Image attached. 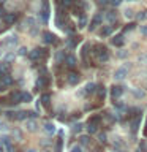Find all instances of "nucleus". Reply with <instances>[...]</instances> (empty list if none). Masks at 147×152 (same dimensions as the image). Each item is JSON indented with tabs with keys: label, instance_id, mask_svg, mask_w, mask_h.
Returning <instances> with one entry per match:
<instances>
[{
	"label": "nucleus",
	"instance_id": "f257e3e1",
	"mask_svg": "<svg viewBox=\"0 0 147 152\" xmlns=\"http://www.w3.org/2000/svg\"><path fill=\"white\" fill-rule=\"evenodd\" d=\"M92 49H93V51H90V52H92V54L97 57V60H98V62L104 64V62H108V60H109V51L106 49V46H104V45L98 43V45H95Z\"/></svg>",
	"mask_w": 147,
	"mask_h": 152
},
{
	"label": "nucleus",
	"instance_id": "f03ea898",
	"mask_svg": "<svg viewBox=\"0 0 147 152\" xmlns=\"http://www.w3.org/2000/svg\"><path fill=\"white\" fill-rule=\"evenodd\" d=\"M47 56H49V51L44 49V48H35L33 51L28 52V57L33 62H41V60L47 59Z\"/></svg>",
	"mask_w": 147,
	"mask_h": 152
},
{
	"label": "nucleus",
	"instance_id": "7ed1b4c3",
	"mask_svg": "<svg viewBox=\"0 0 147 152\" xmlns=\"http://www.w3.org/2000/svg\"><path fill=\"white\" fill-rule=\"evenodd\" d=\"M100 122H101V116H100V114H93V116L87 121V132L89 133H97V128L100 125Z\"/></svg>",
	"mask_w": 147,
	"mask_h": 152
},
{
	"label": "nucleus",
	"instance_id": "20e7f679",
	"mask_svg": "<svg viewBox=\"0 0 147 152\" xmlns=\"http://www.w3.org/2000/svg\"><path fill=\"white\" fill-rule=\"evenodd\" d=\"M51 86V78L49 75H40L38 76V81H36V89H47Z\"/></svg>",
	"mask_w": 147,
	"mask_h": 152
},
{
	"label": "nucleus",
	"instance_id": "39448f33",
	"mask_svg": "<svg viewBox=\"0 0 147 152\" xmlns=\"http://www.w3.org/2000/svg\"><path fill=\"white\" fill-rule=\"evenodd\" d=\"M7 102H8L9 104H17V103H21V102H22V100H21V92H17V90L9 92L8 97H7Z\"/></svg>",
	"mask_w": 147,
	"mask_h": 152
},
{
	"label": "nucleus",
	"instance_id": "423d86ee",
	"mask_svg": "<svg viewBox=\"0 0 147 152\" xmlns=\"http://www.w3.org/2000/svg\"><path fill=\"white\" fill-rule=\"evenodd\" d=\"M13 84V78L9 75H5L0 78V92H5V90L8 89V86Z\"/></svg>",
	"mask_w": 147,
	"mask_h": 152
},
{
	"label": "nucleus",
	"instance_id": "0eeeda50",
	"mask_svg": "<svg viewBox=\"0 0 147 152\" xmlns=\"http://www.w3.org/2000/svg\"><path fill=\"white\" fill-rule=\"evenodd\" d=\"M41 37H43L41 40H43V43H44V45H54V43L57 41L55 35H54V33H51V32H44Z\"/></svg>",
	"mask_w": 147,
	"mask_h": 152
},
{
	"label": "nucleus",
	"instance_id": "6e6552de",
	"mask_svg": "<svg viewBox=\"0 0 147 152\" xmlns=\"http://www.w3.org/2000/svg\"><path fill=\"white\" fill-rule=\"evenodd\" d=\"M66 81H68V84L76 86L81 81V76H79V73H76V71H70L68 76H66Z\"/></svg>",
	"mask_w": 147,
	"mask_h": 152
},
{
	"label": "nucleus",
	"instance_id": "1a4fd4ad",
	"mask_svg": "<svg viewBox=\"0 0 147 152\" xmlns=\"http://www.w3.org/2000/svg\"><path fill=\"white\" fill-rule=\"evenodd\" d=\"M101 22H103V14L101 13H97L93 16V19H92V24H90V30H95V28H97L98 26H101Z\"/></svg>",
	"mask_w": 147,
	"mask_h": 152
},
{
	"label": "nucleus",
	"instance_id": "9d476101",
	"mask_svg": "<svg viewBox=\"0 0 147 152\" xmlns=\"http://www.w3.org/2000/svg\"><path fill=\"white\" fill-rule=\"evenodd\" d=\"M40 18H41V22L43 24H46L47 19H49V7H47L46 2L43 3V8H41V11H40Z\"/></svg>",
	"mask_w": 147,
	"mask_h": 152
},
{
	"label": "nucleus",
	"instance_id": "9b49d317",
	"mask_svg": "<svg viewBox=\"0 0 147 152\" xmlns=\"http://www.w3.org/2000/svg\"><path fill=\"white\" fill-rule=\"evenodd\" d=\"M122 94H123V87H122V86H112V87H111V97L114 100H117L119 97H122Z\"/></svg>",
	"mask_w": 147,
	"mask_h": 152
},
{
	"label": "nucleus",
	"instance_id": "f8f14e48",
	"mask_svg": "<svg viewBox=\"0 0 147 152\" xmlns=\"http://www.w3.org/2000/svg\"><path fill=\"white\" fill-rule=\"evenodd\" d=\"M63 64L68 66V68H74V66H76V57H74L73 54H66Z\"/></svg>",
	"mask_w": 147,
	"mask_h": 152
},
{
	"label": "nucleus",
	"instance_id": "ddd939ff",
	"mask_svg": "<svg viewBox=\"0 0 147 152\" xmlns=\"http://www.w3.org/2000/svg\"><path fill=\"white\" fill-rule=\"evenodd\" d=\"M3 21H5V24H8V26H13V24L17 21V14L16 13H9L3 18Z\"/></svg>",
	"mask_w": 147,
	"mask_h": 152
},
{
	"label": "nucleus",
	"instance_id": "4468645a",
	"mask_svg": "<svg viewBox=\"0 0 147 152\" xmlns=\"http://www.w3.org/2000/svg\"><path fill=\"white\" fill-rule=\"evenodd\" d=\"M127 71H128V66L125 65L123 68H119V70L116 71V75H114V78H116V79H123V78L127 76Z\"/></svg>",
	"mask_w": 147,
	"mask_h": 152
},
{
	"label": "nucleus",
	"instance_id": "2eb2a0df",
	"mask_svg": "<svg viewBox=\"0 0 147 152\" xmlns=\"http://www.w3.org/2000/svg\"><path fill=\"white\" fill-rule=\"evenodd\" d=\"M123 43H125V38H123L122 33H120V35H116V37L112 38V45H114V46H117V48L123 46Z\"/></svg>",
	"mask_w": 147,
	"mask_h": 152
},
{
	"label": "nucleus",
	"instance_id": "dca6fc26",
	"mask_svg": "<svg viewBox=\"0 0 147 152\" xmlns=\"http://www.w3.org/2000/svg\"><path fill=\"white\" fill-rule=\"evenodd\" d=\"M57 3H59L60 8L66 10V8H71V7H73V5H74V0H57Z\"/></svg>",
	"mask_w": 147,
	"mask_h": 152
},
{
	"label": "nucleus",
	"instance_id": "f3484780",
	"mask_svg": "<svg viewBox=\"0 0 147 152\" xmlns=\"http://www.w3.org/2000/svg\"><path fill=\"white\" fill-rule=\"evenodd\" d=\"M112 30H114V26H104L101 30H100V35L101 37H109V35H112Z\"/></svg>",
	"mask_w": 147,
	"mask_h": 152
},
{
	"label": "nucleus",
	"instance_id": "a211bd4d",
	"mask_svg": "<svg viewBox=\"0 0 147 152\" xmlns=\"http://www.w3.org/2000/svg\"><path fill=\"white\" fill-rule=\"evenodd\" d=\"M106 19H108L109 24H114V22L117 21V11H114V10L108 11V13H106Z\"/></svg>",
	"mask_w": 147,
	"mask_h": 152
},
{
	"label": "nucleus",
	"instance_id": "6ab92c4d",
	"mask_svg": "<svg viewBox=\"0 0 147 152\" xmlns=\"http://www.w3.org/2000/svg\"><path fill=\"white\" fill-rule=\"evenodd\" d=\"M41 103H43V106H44L46 109H49L51 108V94H44L41 97Z\"/></svg>",
	"mask_w": 147,
	"mask_h": 152
},
{
	"label": "nucleus",
	"instance_id": "aec40b11",
	"mask_svg": "<svg viewBox=\"0 0 147 152\" xmlns=\"http://www.w3.org/2000/svg\"><path fill=\"white\" fill-rule=\"evenodd\" d=\"M95 90H97V86H95L93 83H89L87 86H85V90H84V95H90L93 94Z\"/></svg>",
	"mask_w": 147,
	"mask_h": 152
},
{
	"label": "nucleus",
	"instance_id": "412c9836",
	"mask_svg": "<svg viewBox=\"0 0 147 152\" xmlns=\"http://www.w3.org/2000/svg\"><path fill=\"white\" fill-rule=\"evenodd\" d=\"M139 122H141V114H136V119L131 122V132H133V133H136L138 125H139Z\"/></svg>",
	"mask_w": 147,
	"mask_h": 152
},
{
	"label": "nucleus",
	"instance_id": "4be33fe9",
	"mask_svg": "<svg viewBox=\"0 0 147 152\" xmlns=\"http://www.w3.org/2000/svg\"><path fill=\"white\" fill-rule=\"evenodd\" d=\"M3 45H7V46H14V45H17L16 37H8L7 40H3Z\"/></svg>",
	"mask_w": 147,
	"mask_h": 152
},
{
	"label": "nucleus",
	"instance_id": "5701e85b",
	"mask_svg": "<svg viewBox=\"0 0 147 152\" xmlns=\"http://www.w3.org/2000/svg\"><path fill=\"white\" fill-rule=\"evenodd\" d=\"M65 57H66L65 52H63V51H59V52H57V56H55L57 64H63V62H65Z\"/></svg>",
	"mask_w": 147,
	"mask_h": 152
},
{
	"label": "nucleus",
	"instance_id": "b1692460",
	"mask_svg": "<svg viewBox=\"0 0 147 152\" xmlns=\"http://www.w3.org/2000/svg\"><path fill=\"white\" fill-rule=\"evenodd\" d=\"M95 92L98 94V98H100V100H104V94H106V90H104V87H103V86H98Z\"/></svg>",
	"mask_w": 147,
	"mask_h": 152
},
{
	"label": "nucleus",
	"instance_id": "393cba45",
	"mask_svg": "<svg viewBox=\"0 0 147 152\" xmlns=\"http://www.w3.org/2000/svg\"><path fill=\"white\" fill-rule=\"evenodd\" d=\"M21 100L24 103H28V102H32V95L28 92H21Z\"/></svg>",
	"mask_w": 147,
	"mask_h": 152
},
{
	"label": "nucleus",
	"instance_id": "a878e982",
	"mask_svg": "<svg viewBox=\"0 0 147 152\" xmlns=\"http://www.w3.org/2000/svg\"><path fill=\"white\" fill-rule=\"evenodd\" d=\"M85 26H87V16H85V13H84L82 16H79V27L84 28Z\"/></svg>",
	"mask_w": 147,
	"mask_h": 152
},
{
	"label": "nucleus",
	"instance_id": "bb28decb",
	"mask_svg": "<svg viewBox=\"0 0 147 152\" xmlns=\"http://www.w3.org/2000/svg\"><path fill=\"white\" fill-rule=\"evenodd\" d=\"M44 132H47L49 135H52V133L55 132V128H54V125H52L51 122H47V124H44Z\"/></svg>",
	"mask_w": 147,
	"mask_h": 152
},
{
	"label": "nucleus",
	"instance_id": "cd10ccee",
	"mask_svg": "<svg viewBox=\"0 0 147 152\" xmlns=\"http://www.w3.org/2000/svg\"><path fill=\"white\" fill-rule=\"evenodd\" d=\"M36 127H38V125H36V122H35V121H28V122H27V128H28L30 132H35V130H36Z\"/></svg>",
	"mask_w": 147,
	"mask_h": 152
},
{
	"label": "nucleus",
	"instance_id": "c85d7f7f",
	"mask_svg": "<svg viewBox=\"0 0 147 152\" xmlns=\"http://www.w3.org/2000/svg\"><path fill=\"white\" fill-rule=\"evenodd\" d=\"M78 40H79V37H73V40L70 38V40L66 41V43H68V46H70V48H74L76 45H78Z\"/></svg>",
	"mask_w": 147,
	"mask_h": 152
},
{
	"label": "nucleus",
	"instance_id": "c756f323",
	"mask_svg": "<svg viewBox=\"0 0 147 152\" xmlns=\"http://www.w3.org/2000/svg\"><path fill=\"white\" fill-rule=\"evenodd\" d=\"M81 144L82 146H89L90 144V136H81Z\"/></svg>",
	"mask_w": 147,
	"mask_h": 152
},
{
	"label": "nucleus",
	"instance_id": "7c9ffc66",
	"mask_svg": "<svg viewBox=\"0 0 147 152\" xmlns=\"http://www.w3.org/2000/svg\"><path fill=\"white\" fill-rule=\"evenodd\" d=\"M106 121H108L109 124H114V122H116V117H114L112 113H106Z\"/></svg>",
	"mask_w": 147,
	"mask_h": 152
},
{
	"label": "nucleus",
	"instance_id": "2f4dec72",
	"mask_svg": "<svg viewBox=\"0 0 147 152\" xmlns=\"http://www.w3.org/2000/svg\"><path fill=\"white\" fill-rule=\"evenodd\" d=\"M7 119H9V121H16V113L14 111H7Z\"/></svg>",
	"mask_w": 147,
	"mask_h": 152
},
{
	"label": "nucleus",
	"instance_id": "473e14b6",
	"mask_svg": "<svg viewBox=\"0 0 147 152\" xmlns=\"http://www.w3.org/2000/svg\"><path fill=\"white\" fill-rule=\"evenodd\" d=\"M62 147H63V141L59 140L55 142V152H62Z\"/></svg>",
	"mask_w": 147,
	"mask_h": 152
},
{
	"label": "nucleus",
	"instance_id": "72a5a7b5",
	"mask_svg": "<svg viewBox=\"0 0 147 152\" xmlns=\"http://www.w3.org/2000/svg\"><path fill=\"white\" fill-rule=\"evenodd\" d=\"M138 19H141V21H146V19H147V10H144V11H141L139 14H138Z\"/></svg>",
	"mask_w": 147,
	"mask_h": 152
},
{
	"label": "nucleus",
	"instance_id": "f704fd0d",
	"mask_svg": "<svg viewBox=\"0 0 147 152\" xmlns=\"http://www.w3.org/2000/svg\"><path fill=\"white\" fill-rule=\"evenodd\" d=\"M98 140H100V142H103V144H104V142H106V140H108V138H106V133H100V135H98Z\"/></svg>",
	"mask_w": 147,
	"mask_h": 152
},
{
	"label": "nucleus",
	"instance_id": "c9c22d12",
	"mask_svg": "<svg viewBox=\"0 0 147 152\" xmlns=\"http://www.w3.org/2000/svg\"><path fill=\"white\" fill-rule=\"evenodd\" d=\"M133 95H135V97H138V98H142L144 97V92H141V90H133Z\"/></svg>",
	"mask_w": 147,
	"mask_h": 152
},
{
	"label": "nucleus",
	"instance_id": "e433bc0d",
	"mask_svg": "<svg viewBox=\"0 0 147 152\" xmlns=\"http://www.w3.org/2000/svg\"><path fill=\"white\" fill-rule=\"evenodd\" d=\"M81 128H82V125H81V124H74V125H73V132H74V133H79Z\"/></svg>",
	"mask_w": 147,
	"mask_h": 152
},
{
	"label": "nucleus",
	"instance_id": "4c0bfd02",
	"mask_svg": "<svg viewBox=\"0 0 147 152\" xmlns=\"http://www.w3.org/2000/svg\"><path fill=\"white\" fill-rule=\"evenodd\" d=\"M135 27H136V24H128V26H125V28H123V32H130Z\"/></svg>",
	"mask_w": 147,
	"mask_h": 152
},
{
	"label": "nucleus",
	"instance_id": "58836bf2",
	"mask_svg": "<svg viewBox=\"0 0 147 152\" xmlns=\"http://www.w3.org/2000/svg\"><path fill=\"white\" fill-rule=\"evenodd\" d=\"M5 60H7V62H13L14 60V54H7V56H5Z\"/></svg>",
	"mask_w": 147,
	"mask_h": 152
},
{
	"label": "nucleus",
	"instance_id": "ea45409f",
	"mask_svg": "<svg viewBox=\"0 0 147 152\" xmlns=\"http://www.w3.org/2000/svg\"><path fill=\"white\" fill-rule=\"evenodd\" d=\"M141 152H147V144H146V141L141 142Z\"/></svg>",
	"mask_w": 147,
	"mask_h": 152
},
{
	"label": "nucleus",
	"instance_id": "a19ab883",
	"mask_svg": "<svg viewBox=\"0 0 147 152\" xmlns=\"http://www.w3.org/2000/svg\"><path fill=\"white\" fill-rule=\"evenodd\" d=\"M17 54H19V56H25V54H27V49H25V48H21V49L17 51Z\"/></svg>",
	"mask_w": 147,
	"mask_h": 152
},
{
	"label": "nucleus",
	"instance_id": "79ce46f5",
	"mask_svg": "<svg viewBox=\"0 0 147 152\" xmlns=\"http://www.w3.org/2000/svg\"><path fill=\"white\" fill-rule=\"evenodd\" d=\"M120 3H122V0H111V5H112V7H119Z\"/></svg>",
	"mask_w": 147,
	"mask_h": 152
},
{
	"label": "nucleus",
	"instance_id": "37998d69",
	"mask_svg": "<svg viewBox=\"0 0 147 152\" xmlns=\"http://www.w3.org/2000/svg\"><path fill=\"white\" fill-rule=\"evenodd\" d=\"M5 149H7V152H16V149H14V147H13V144L7 146V147H5Z\"/></svg>",
	"mask_w": 147,
	"mask_h": 152
},
{
	"label": "nucleus",
	"instance_id": "c03bdc74",
	"mask_svg": "<svg viewBox=\"0 0 147 152\" xmlns=\"http://www.w3.org/2000/svg\"><path fill=\"white\" fill-rule=\"evenodd\" d=\"M71 152H82V149L79 146H74V147H71Z\"/></svg>",
	"mask_w": 147,
	"mask_h": 152
},
{
	"label": "nucleus",
	"instance_id": "a18cd8bd",
	"mask_svg": "<svg viewBox=\"0 0 147 152\" xmlns=\"http://www.w3.org/2000/svg\"><path fill=\"white\" fill-rule=\"evenodd\" d=\"M98 3L100 5H108V3H111V0H98Z\"/></svg>",
	"mask_w": 147,
	"mask_h": 152
},
{
	"label": "nucleus",
	"instance_id": "49530a36",
	"mask_svg": "<svg viewBox=\"0 0 147 152\" xmlns=\"http://www.w3.org/2000/svg\"><path fill=\"white\" fill-rule=\"evenodd\" d=\"M125 16L131 18V16H133V11H131V10H127V11H125Z\"/></svg>",
	"mask_w": 147,
	"mask_h": 152
},
{
	"label": "nucleus",
	"instance_id": "de8ad7c7",
	"mask_svg": "<svg viewBox=\"0 0 147 152\" xmlns=\"http://www.w3.org/2000/svg\"><path fill=\"white\" fill-rule=\"evenodd\" d=\"M141 32H142V35H147V26H142Z\"/></svg>",
	"mask_w": 147,
	"mask_h": 152
},
{
	"label": "nucleus",
	"instance_id": "09e8293b",
	"mask_svg": "<svg viewBox=\"0 0 147 152\" xmlns=\"http://www.w3.org/2000/svg\"><path fill=\"white\" fill-rule=\"evenodd\" d=\"M117 56H119V57H127V56H128V52H125V51H123V52H119Z\"/></svg>",
	"mask_w": 147,
	"mask_h": 152
},
{
	"label": "nucleus",
	"instance_id": "8fccbe9b",
	"mask_svg": "<svg viewBox=\"0 0 147 152\" xmlns=\"http://www.w3.org/2000/svg\"><path fill=\"white\" fill-rule=\"evenodd\" d=\"M144 135L147 136V119H146V124H144Z\"/></svg>",
	"mask_w": 147,
	"mask_h": 152
},
{
	"label": "nucleus",
	"instance_id": "3c124183",
	"mask_svg": "<svg viewBox=\"0 0 147 152\" xmlns=\"http://www.w3.org/2000/svg\"><path fill=\"white\" fill-rule=\"evenodd\" d=\"M5 128H7V127H5V124L0 122V130H5Z\"/></svg>",
	"mask_w": 147,
	"mask_h": 152
},
{
	"label": "nucleus",
	"instance_id": "603ef678",
	"mask_svg": "<svg viewBox=\"0 0 147 152\" xmlns=\"http://www.w3.org/2000/svg\"><path fill=\"white\" fill-rule=\"evenodd\" d=\"M25 152H36V151H33V149H28V151H25Z\"/></svg>",
	"mask_w": 147,
	"mask_h": 152
},
{
	"label": "nucleus",
	"instance_id": "864d4df0",
	"mask_svg": "<svg viewBox=\"0 0 147 152\" xmlns=\"http://www.w3.org/2000/svg\"><path fill=\"white\" fill-rule=\"evenodd\" d=\"M119 152H127V151H122V149H120V151H119Z\"/></svg>",
	"mask_w": 147,
	"mask_h": 152
},
{
	"label": "nucleus",
	"instance_id": "5fc2aeb1",
	"mask_svg": "<svg viewBox=\"0 0 147 152\" xmlns=\"http://www.w3.org/2000/svg\"><path fill=\"white\" fill-rule=\"evenodd\" d=\"M3 2H5V0H0V3H3Z\"/></svg>",
	"mask_w": 147,
	"mask_h": 152
},
{
	"label": "nucleus",
	"instance_id": "6e6d98bb",
	"mask_svg": "<svg viewBox=\"0 0 147 152\" xmlns=\"http://www.w3.org/2000/svg\"><path fill=\"white\" fill-rule=\"evenodd\" d=\"M93 152H100V151H93Z\"/></svg>",
	"mask_w": 147,
	"mask_h": 152
},
{
	"label": "nucleus",
	"instance_id": "4d7b16f0",
	"mask_svg": "<svg viewBox=\"0 0 147 152\" xmlns=\"http://www.w3.org/2000/svg\"><path fill=\"white\" fill-rule=\"evenodd\" d=\"M128 2H133V0H128Z\"/></svg>",
	"mask_w": 147,
	"mask_h": 152
}]
</instances>
